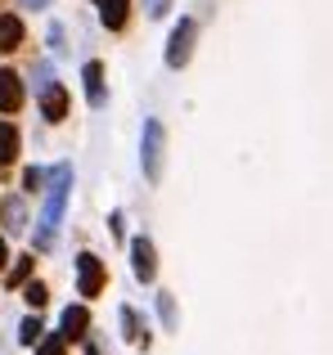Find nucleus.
<instances>
[{
	"instance_id": "nucleus-1",
	"label": "nucleus",
	"mask_w": 333,
	"mask_h": 355,
	"mask_svg": "<svg viewBox=\"0 0 333 355\" xmlns=\"http://www.w3.org/2000/svg\"><path fill=\"white\" fill-rule=\"evenodd\" d=\"M68 193H72V166L59 162L50 171V189H45V207H41V220H36V248H50L54 234H59V220H63V207H68Z\"/></svg>"
},
{
	"instance_id": "nucleus-2",
	"label": "nucleus",
	"mask_w": 333,
	"mask_h": 355,
	"mask_svg": "<svg viewBox=\"0 0 333 355\" xmlns=\"http://www.w3.org/2000/svg\"><path fill=\"white\" fill-rule=\"evenodd\" d=\"M162 148H166L162 121L149 117V121H144V139H140V166H144V180H149V184L162 180Z\"/></svg>"
},
{
	"instance_id": "nucleus-3",
	"label": "nucleus",
	"mask_w": 333,
	"mask_h": 355,
	"mask_svg": "<svg viewBox=\"0 0 333 355\" xmlns=\"http://www.w3.org/2000/svg\"><path fill=\"white\" fill-rule=\"evenodd\" d=\"M194 36H198V23L194 18H180L171 27V41H166V68H185L194 54Z\"/></svg>"
},
{
	"instance_id": "nucleus-4",
	"label": "nucleus",
	"mask_w": 333,
	"mask_h": 355,
	"mask_svg": "<svg viewBox=\"0 0 333 355\" xmlns=\"http://www.w3.org/2000/svg\"><path fill=\"white\" fill-rule=\"evenodd\" d=\"M104 284H108L104 261H99L95 252H81V257H77V293L81 297H99V293H104Z\"/></svg>"
},
{
	"instance_id": "nucleus-5",
	"label": "nucleus",
	"mask_w": 333,
	"mask_h": 355,
	"mask_svg": "<svg viewBox=\"0 0 333 355\" xmlns=\"http://www.w3.org/2000/svg\"><path fill=\"white\" fill-rule=\"evenodd\" d=\"M41 113H45V121H63L68 117V90H63L59 81H50L45 68H41Z\"/></svg>"
},
{
	"instance_id": "nucleus-6",
	"label": "nucleus",
	"mask_w": 333,
	"mask_h": 355,
	"mask_svg": "<svg viewBox=\"0 0 333 355\" xmlns=\"http://www.w3.org/2000/svg\"><path fill=\"white\" fill-rule=\"evenodd\" d=\"M131 270L140 284H153V275H158V261H153V243L149 239H131Z\"/></svg>"
},
{
	"instance_id": "nucleus-7",
	"label": "nucleus",
	"mask_w": 333,
	"mask_h": 355,
	"mask_svg": "<svg viewBox=\"0 0 333 355\" xmlns=\"http://www.w3.org/2000/svg\"><path fill=\"white\" fill-rule=\"evenodd\" d=\"M81 81H86V99H90V108H104V104H108V90H104V63L90 59L86 68H81Z\"/></svg>"
},
{
	"instance_id": "nucleus-8",
	"label": "nucleus",
	"mask_w": 333,
	"mask_h": 355,
	"mask_svg": "<svg viewBox=\"0 0 333 355\" xmlns=\"http://www.w3.org/2000/svg\"><path fill=\"white\" fill-rule=\"evenodd\" d=\"M23 108V81H18V72L0 68V113H18Z\"/></svg>"
},
{
	"instance_id": "nucleus-9",
	"label": "nucleus",
	"mask_w": 333,
	"mask_h": 355,
	"mask_svg": "<svg viewBox=\"0 0 333 355\" xmlns=\"http://www.w3.org/2000/svg\"><path fill=\"white\" fill-rule=\"evenodd\" d=\"M23 18L18 14H0V54H9V50H18L23 45Z\"/></svg>"
},
{
	"instance_id": "nucleus-10",
	"label": "nucleus",
	"mask_w": 333,
	"mask_h": 355,
	"mask_svg": "<svg viewBox=\"0 0 333 355\" xmlns=\"http://www.w3.org/2000/svg\"><path fill=\"white\" fill-rule=\"evenodd\" d=\"M126 14H131V0H99V18H104L108 32H122Z\"/></svg>"
},
{
	"instance_id": "nucleus-11",
	"label": "nucleus",
	"mask_w": 333,
	"mask_h": 355,
	"mask_svg": "<svg viewBox=\"0 0 333 355\" xmlns=\"http://www.w3.org/2000/svg\"><path fill=\"white\" fill-rule=\"evenodd\" d=\"M86 329H90V311L86 306H68L63 311V338H86Z\"/></svg>"
},
{
	"instance_id": "nucleus-12",
	"label": "nucleus",
	"mask_w": 333,
	"mask_h": 355,
	"mask_svg": "<svg viewBox=\"0 0 333 355\" xmlns=\"http://www.w3.org/2000/svg\"><path fill=\"white\" fill-rule=\"evenodd\" d=\"M18 157V130L9 121H0V166H9Z\"/></svg>"
},
{
	"instance_id": "nucleus-13",
	"label": "nucleus",
	"mask_w": 333,
	"mask_h": 355,
	"mask_svg": "<svg viewBox=\"0 0 333 355\" xmlns=\"http://www.w3.org/2000/svg\"><path fill=\"white\" fill-rule=\"evenodd\" d=\"M122 329H126V338H131L135 347H149V333L140 329V315H135L131 306H122Z\"/></svg>"
},
{
	"instance_id": "nucleus-14",
	"label": "nucleus",
	"mask_w": 333,
	"mask_h": 355,
	"mask_svg": "<svg viewBox=\"0 0 333 355\" xmlns=\"http://www.w3.org/2000/svg\"><path fill=\"white\" fill-rule=\"evenodd\" d=\"M36 355H68V338H63V329L36 342Z\"/></svg>"
},
{
	"instance_id": "nucleus-15",
	"label": "nucleus",
	"mask_w": 333,
	"mask_h": 355,
	"mask_svg": "<svg viewBox=\"0 0 333 355\" xmlns=\"http://www.w3.org/2000/svg\"><path fill=\"white\" fill-rule=\"evenodd\" d=\"M18 342H23V347H36V342H41V320H36V315H27V320L18 324Z\"/></svg>"
},
{
	"instance_id": "nucleus-16",
	"label": "nucleus",
	"mask_w": 333,
	"mask_h": 355,
	"mask_svg": "<svg viewBox=\"0 0 333 355\" xmlns=\"http://www.w3.org/2000/svg\"><path fill=\"white\" fill-rule=\"evenodd\" d=\"M5 220H9V234H18V230L27 225V216H23V202H18V198H5Z\"/></svg>"
},
{
	"instance_id": "nucleus-17",
	"label": "nucleus",
	"mask_w": 333,
	"mask_h": 355,
	"mask_svg": "<svg viewBox=\"0 0 333 355\" xmlns=\"http://www.w3.org/2000/svg\"><path fill=\"white\" fill-rule=\"evenodd\" d=\"M45 297H50V293H45V284H27V288H23V302L32 306V311H41Z\"/></svg>"
},
{
	"instance_id": "nucleus-18",
	"label": "nucleus",
	"mask_w": 333,
	"mask_h": 355,
	"mask_svg": "<svg viewBox=\"0 0 333 355\" xmlns=\"http://www.w3.org/2000/svg\"><path fill=\"white\" fill-rule=\"evenodd\" d=\"M32 266H36V257H18L14 270H9V284H23V279L32 275Z\"/></svg>"
},
{
	"instance_id": "nucleus-19",
	"label": "nucleus",
	"mask_w": 333,
	"mask_h": 355,
	"mask_svg": "<svg viewBox=\"0 0 333 355\" xmlns=\"http://www.w3.org/2000/svg\"><path fill=\"white\" fill-rule=\"evenodd\" d=\"M158 315H162L166 329H176V302H171V293H158Z\"/></svg>"
},
{
	"instance_id": "nucleus-20",
	"label": "nucleus",
	"mask_w": 333,
	"mask_h": 355,
	"mask_svg": "<svg viewBox=\"0 0 333 355\" xmlns=\"http://www.w3.org/2000/svg\"><path fill=\"white\" fill-rule=\"evenodd\" d=\"M23 184H27V193H36V189L45 184V171H36V166H27V171H23Z\"/></svg>"
},
{
	"instance_id": "nucleus-21",
	"label": "nucleus",
	"mask_w": 333,
	"mask_h": 355,
	"mask_svg": "<svg viewBox=\"0 0 333 355\" xmlns=\"http://www.w3.org/2000/svg\"><path fill=\"white\" fill-rule=\"evenodd\" d=\"M9 266V248H5V239H0V270Z\"/></svg>"
},
{
	"instance_id": "nucleus-22",
	"label": "nucleus",
	"mask_w": 333,
	"mask_h": 355,
	"mask_svg": "<svg viewBox=\"0 0 333 355\" xmlns=\"http://www.w3.org/2000/svg\"><path fill=\"white\" fill-rule=\"evenodd\" d=\"M50 0H23V9H45Z\"/></svg>"
},
{
	"instance_id": "nucleus-23",
	"label": "nucleus",
	"mask_w": 333,
	"mask_h": 355,
	"mask_svg": "<svg viewBox=\"0 0 333 355\" xmlns=\"http://www.w3.org/2000/svg\"><path fill=\"white\" fill-rule=\"evenodd\" d=\"M166 9V0H149V14H162Z\"/></svg>"
},
{
	"instance_id": "nucleus-24",
	"label": "nucleus",
	"mask_w": 333,
	"mask_h": 355,
	"mask_svg": "<svg viewBox=\"0 0 333 355\" xmlns=\"http://www.w3.org/2000/svg\"><path fill=\"white\" fill-rule=\"evenodd\" d=\"M86 355H99V347H95V342H86Z\"/></svg>"
}]
</instances>
